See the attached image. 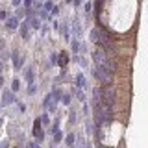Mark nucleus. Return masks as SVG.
<instances>
[{
  "mask_svg": "<svg viewBox=\"0 0 148 148\" xmlns=\"http://www.w3.org/2000/svg\"><path fill=\"white\" fill-rule=\"evenodd\" d=\"M95 74H96V78H98L100 82H104V83H111V74H113V71H111L109 67H106V65H96V69H95Z\"/></svg>",
  "mask_w": 148,
  "mask_h": 148,
  "instance_id": "nucleus-1",
  "label": "nucleus"
},
{
  "mask_svg": "<svg viewBox=\"0 0 148 148\" xmlns=\"http://www.w3.org/2000/svg\"><path fill=\"white\" fill-rule=\"evenodd\" d=\"M102 96H104V104L106 106H113V100H115V92L111 87L108 89H102Z\"/></svg>",
  "mask_w": 148,
  "mask_h": 148,
  "instance_id": "nucleus-2",
  "label": "nucleus"
},
{
  "mask_svg": "<svg viewBox=\"0 0 148 148\" xmlns=\"http://www.w3.org/2000/svg\"><path fill=\"white\" fill-rule=\"evenodd\" d=\"M100 43H102V46H106V48H109V35L106 34L104 30H102V41H100Z\"/></svg>",
  "mask_w": 148,
  "mask_h": 148,
  "instance_id": "nucleus-3",
  "label": "nucleus"
},
{
  "mask_svg": "<svg viewBox=\"0 0 148 148\" xmlns=\"http://www.w3.org/2000/svg\"><path fill=\"white\" fill-rule=\"evenodd\" d=\"M17 24H18V22H17V18H11V21H8V28H9V30H15Z\"/></svg>",
  "mask_w": 148,
  "mask_h": 148,
  "instance_id": "nucleus-4",
  "label": "nucleus"
},
{
  "mask_svg": "<svg viewBox=\"0 0 148 148\" xmlns=\"http://www.w3.org/2000/svg\"><path fill=\"white\" fill-rule=\"evenodd\" d=\"M9 102H11V92L6 91V92H4V106H8Z\"/></svg>",
  "mask_w": 148,
  "mask_h": 148,
  "instance_id": "nucleus-5",
  "label": "nucleus"
},
{
  "mask_svg": "<svg viewBox=\"0 0 148 148\" xmlns=\"http://www.w3.org/2000/svg\"><path fill=\"white\" fill-rule=\"evenodd\" d=\"M24 76H26V80H28V82H32V80H34V74H32V69H26V74H24Z\"/></svg>",
  "mask_w": 148,
  "mask_h": 148,
  "instance_id": "nucleus-6",
  "label": "nucleus"
},
{
  "mask_svg": "<svg viewBox=\"0 0 148 148\" xmlns=\"http://www.w3.org/2000/svg\"><path fill=\"white\" fill-rule=\"evenodd\" d=\"M78 83H80V87H85V80H83V76H78Z\"/></svg>",
  "mask_w": 148,
  "mask_h": 148,
  "instance_id": "nucleus-7",
  "label": "nucleus"
},
{
  "mask_svg": "<svg viewBox=\"0 0 148 148\" xmlns=\"http://www.w3.org/2000/svg\"><path fill=\"white\" fill-rule=\"evenodd\" d=\"M22 37H24V39L28 37V26H22Z\"/></svg>",
  "mask_w": 148,
  "mask_h": 148,
  "instance_id": "nucleus-8",
  "label": "nucleus"
},
{
  "mask_svg": "<svg viewBox=\"0 0 148 148\" xmlns=\"http://www.w3.org/2000/svg\"><path fill=\"white\" fill-rule=\"evenodd\" d=\"M11 87H13V89L17 91V89H18V82H17V80H13V85H11Z\"/></svg>",
  "mask_w": 148,
  "mask_h": 148,
  "instance_id": "nucleus-9",
  "label": "nucleus"
},
{
  "mask_svg": "<svg viewBox=\"0 0 148 148\" xmlns=\"http://www.w3.org/2000/svg\"><path fill=\"white\" fill-rule=\"evenodd\" d=\"M67 143H69V145H72V143H74V135L69 137V139H67Z\"/></svg>",
  "mask_w": 148,
  "mask_h": 148,
  "instance_id": "nucleus-10",
  "label": "nucleus"
},
{
  "mask_svg": "<svg viewBox=\"0 0 148 148\" xmlns=\"http://www.w3.org/2000/svg\"><path fill=\"white\" fill-rule=\"evenodd\" d=\"M65 61H67V56L61 54V65H65Z\"/></svg>",
  "mask_w": 148,
  "mask_h": 148,
  "instance_id": "nucleus-11",
  "label": "nucleus"
},
{
  "mask_svg": "<svg viewBox=\"0 0 148 148\" xmlns=\"http://www.w3.org/2000/svg\"><path fill=\"white\" fill-rule=\"evenodd\" d=\"M21 4V0H13V6H18Z\"/></svg>",
  "mask_w": 148,
  "mask_h": 148,
  "instance_id": "nucleus-12",
  "label": "nucleus"
}]
</instances>
